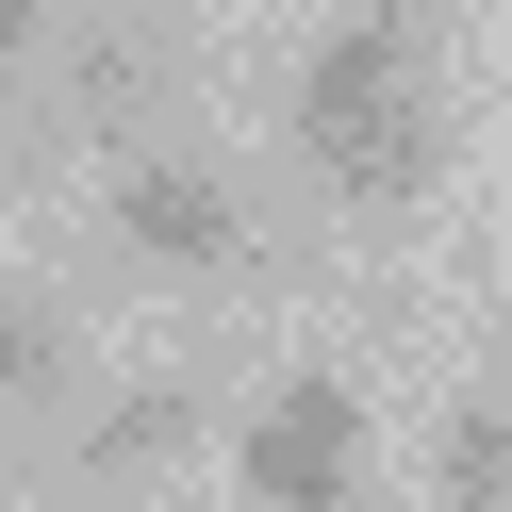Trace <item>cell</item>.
Returning <instances> with one entry per match:
<instances>
[{
    "instance_id": "6da1fadb",
    "label": "cell",
    "mask_w": 512,
    "mask_h": 512,
    "mask_svg": "<svg viewBox=\"0 0 512 512\" xmlns=\"http://www.w3.org/2000/svg\"><path fill=\"white\" fill-rule=\"evenodd\" d=\"M446 17L463 0H347L281 83V133L347 215H413L446 182Z\"/></svg>"
},
{
    "instance_id": "7a4b0ae2",
    "label": "cell",
    "mask_w": 512,
    "mask_h": 512,
    "mask_svg": "<svg viewBox=\"0 0 512 512\" xmlns=\"http://www.w3.org/2000/svg\"><path fill=\"white\" fill-rule=\"evenodd\" d=\"M100 232L133 248L149 281H232V265H248V182L215 166V149L149 133V149H116V182H100Z\"/></svg>"
},
{
    "instance_id": "3957f363",
    "label": "cell",
    "mask_w": 512,
    "mask_h": 512,
    "mask_svg": "<svg viewBox=\"0 0 512 512\" xmlns=\"http://www.w3.org/2000/svg\"><path fill=\"white\" fill-rule=\"evenodd\" d=\"M232 479H248V512H347L364 496V397L331 364H298L265 413H232Z\"/></svg>"
},
{
    "instance_id": "277c9868",
    "label": "cell",
    "mask_w": 512,
    "mask_h": 512,
    "mask_svg": "<svg viewBox=\"0 0 512 512\" xmlns=\"http://www.w3.org/2000/svg\"><path fill=\"white\" fill-rule=\"evenodd\" d=\"M182 67H199L182 0H100V17H83V67H67V133L83 149H149L182 116Z\"/></svg>"
},
{
    "instance_id": "5b68a950",
    "label": "cell",
    "mask_w": 512,
    "mask_h": 512,
    "mask_svg": "<svg viewBox=\"0 0 512 512\" xmlns=\"http://www.w3.org/2000/svg\"><path fill=\"white\" fill-rule=\"evenodd\" d=\"M199 430H215V397H199V380H133V397H100V413H83V479H166Z\"/></svg>"
},
{
    "instance_id": "8992f818",
    "label": "cell",
    "mask_w": 512,
    "mask_h": 512,
    "mask_svg": "<svg viewBox=\"0 0 512 512\" xmlns=\"http://www.w3.org/2000/svg\"><path fill=\"white\" fill-rule=\"evenodd\" d=\"M430 512H512V380L446 397V446H430Z\"/></svg>"
},
{
    "instance_id": "52a82bcc",
    "label": "cell",
    "mask_w": 512,
    "mask_h": 512,
    "mask_svg": "<svg viewBox=\"0 0 512 512\" xmlns=\"http://www.w3.org/2000/svg\"><path fill=\"white\" fill-rule=\"evenodd\" d=\"M67 380H83L67 298H0V413H67Z\"/></svg>"
},
{
    "instance_id": "ba28073f",
    "label": "cell",
    "mask_w": 512,
    "mask_h": 512,
    "mask_svg": "<svg viewBox=\"0 0 512 512\" xmlns=\"http://www.w3.org/2000/svg\"><path fill=\"white\" fill-rule=\"evenodd\" d=\"M34 50H50V0H0V133H17V83H34Z\"/></svg>"
},
{
    "instance_id": "9c48e42d",
    "label": "cell",
    "mask_w": 512,
    "mask_h": 512,
    "mask_svg": "<svg viewBox=\"0 0 512 512\" xmlns=\"http://www.w3.org/2000/svg\"><path fill=\"white\" fill-rule=\"evenodd\" d=\"M496 380H512V364H496Z\"/></svg>"
}]
</instances>
